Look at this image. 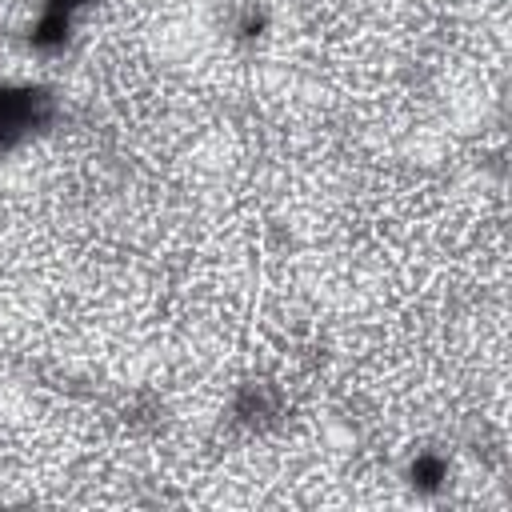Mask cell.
Returning <instances> with one entry per match:
<instances>
[{
  "label": "cell",
  "mask_w": 512,
  "mask_h": 512,
  "mask_svg": "<svg viewBox=\"0 0 512 512\" xmlns=\"http://www.w3.org/2000/svg\"><path fill=\"white\" fill-rule=\"evenodd\" d=\"M408 480L420 488V492H436L444 480H448V460L440 452H420L408 468Z\"/></svg>",
  "instance_id": "3"
},
{
  "label": "cell",
  "mask_w": 512,
  "mask_h": 512,
  "mask_svg": "<svg viewBox=\"0 0 512 512\" xmlns=\"http://www.w3.org/2000/svg\"><path fill=\"white\" fill-rule=\"evenodd\" d=\"M56 116V96L40 84H0V152L48 128Z\"/></svg>",
  "instance_id": "1"
},
{
  "label": "cell",
  "mask_w": 512,
  "mask_h": 512,
  "mask_svg": "<svg viewBox=\"0 0 512 512\" xmlns=\"http://www.w3.org/2000/svg\"><path fill=\"white\" fill-rule=\"evenodd\" d=\"M92 0H44L40 8V20L32 28V48L36 52H60L72 36V24H76V12L88 8Z\"/></svg>",
  "instance_id": "2"
}]
</instances>
